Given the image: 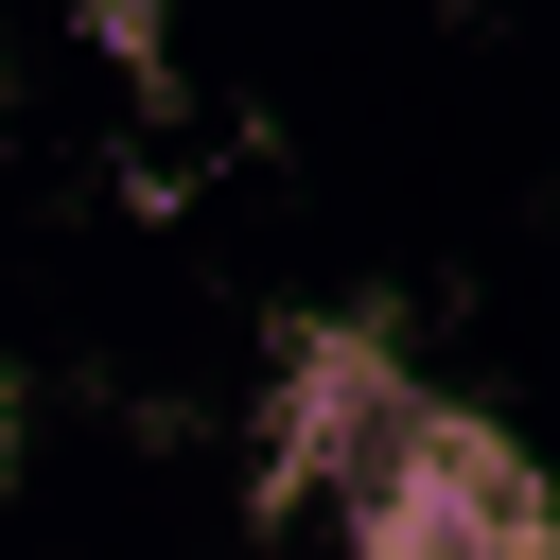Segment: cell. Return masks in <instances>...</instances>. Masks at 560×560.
<instances>
[{
    "label": "cell",
    "mask_w": 560,
    "mask_h": 560,
    "mask_svg": "<svg viewBox=\"0 0 560 560\" xmlns=\"http://www.w3.org/2000/svg\"><path fill=\"white\" fill-rule=\"evenodd\" d=\"M402 368L368 350V332H298V368H280V472L298 490H368L385 455H402Z\"/></svg>",
    "instance_id": "1"
},
{
    "label": "cell",
    "mask_w": 560,
    "mask_h": 560,
    "mask_svg": "<svg viewBox=\"0 0 560 560\" xmlns=\"http://www.w3.org/2000/svg\"><path fill=\"white\" fill-rule=\"evenodd\" d=\"M70 18H88L105 52H158V0H70Z\"/></svg>",
    "instance_id": "2"
}]
</instances>
